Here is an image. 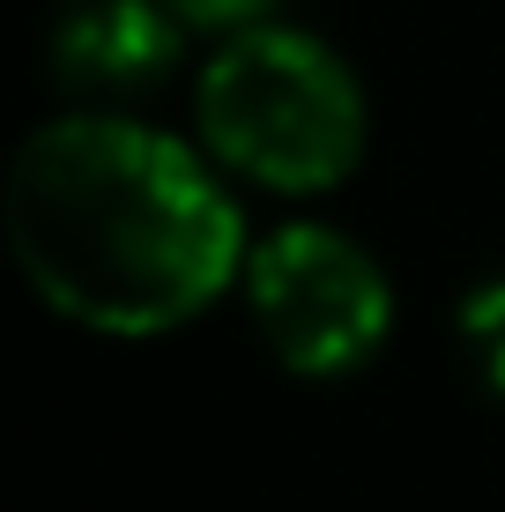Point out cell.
<instances>
[{
    "label": "cell",
    "mask_w": 505,
    "mask_h": 512,
    "mask_svg": "<svg viewBox=\"0 0 505 512\" xmlns=\"http://www.w3.org/2000/svg\"><path fill=\"white\" fill-rule=\"evenodd\" d=\"M283 8V0H171V15H179L186 30H246V23H268V15Z\"/></svg>",
    "instance_id": "8992f818"
},
{
    "label": "cell",
    "mask_w": 505,
    "mask_h": 512,
    "mask_svg": "<svg viewBox=\"0 0 505 512\" xmlns=\"http://www.w3.org/2000/svg\"><path fill=\"white\" fill-rule=\"evenodd\" d=\"M60 8H67V0H60Z\"/></svg>",
    "instance_id": "52a82bcc"
},
{
    "label": "cell",
    "mask_w": 505,
    "mask_h": 512,
    "mask_svg": "<svg viewBox=\"0 0 505 512\" xmlns=\"http://www.w3.org/2000/svg\"><path fill=\"white\" fill-rule=\"evenodd\" d=\"M201 141L268 193H327L364 156V90L320 38L246 23L216 45L194 90Z\"/></svg>",
    "instance_id": "7a4b0ae2"
},
{
    "label": "cell",
    "mask_w": 505,
    "mask_h": 512,
    "mask_svg": "<svg viewBox=\"0 0 505 512\" xmlns=\"http://www.w3.org/2000/svg\"><path fill=\"white\" fill-rule=\"evenodd\" d=\"M253 327L298 379H342L379 357L394 327V290L357 238L327 223H290L246 260Z\"/></svg>",
    "instance_id": "3957f363"
},
{
    "label": "cell",
    "mask_w": 505,
    "mask_h": 512,
    "mask_svg": "<svg viewBox=\"0 0 505 512\" xmlns=\"http://www.w3.org/2000/svg\"><path fill=\"white\" fill-rule=\"evenodd\" d=\"M179 45H186V23L171 15V0H67L45 60L67 97L119 104L156 90L179 60Z\"/></svg>",
    "instance_id": "277c9868"
},
{
    "label": "cell",
    "mask_w": 505,
    "mask_h": 512,
    "mask_svg": "<svg viewBox=\"0 0 505 512\" xmlns=\"http://www.w3.org/2000/svg\"><path fill=\"white\" fill-rule=\"evenodd\" d=\"M15 268L60 320L164 334L194 320L238 268V208L179 141L112 112L52 119L0 186Z\"/></svg>",
    "instance_id": "6da1fadb"
},
{
    "label": "cell",
    "mask_w": 505,
    "mask_h": 512,
    "mask_svg": "<svg viewBox=\"0 0 505 512\" xmlns=\"http://www.w3.org/2000/svg\"><path fill=\"white\" fill-rule=\"evenodd\" d=\"M461 342H468V357L483 364V379L505 394V275L476 282V290L461 297Z\"/></svg>",
    "instance_id": "5b68a950"
}]
</instances>
